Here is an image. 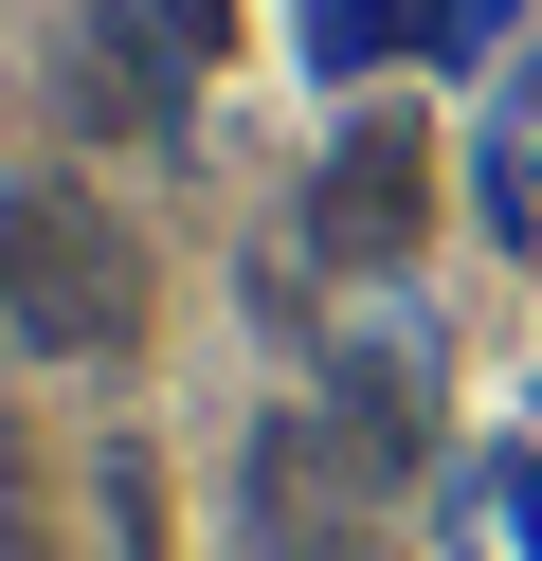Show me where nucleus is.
I'll return each instance as SVG.
<instances>
[{"mask_svg": "<svg viewBox=\"0 0 542 561\" xmlns=\"http://www.w3.org/2000/svg\"><path fill=\"white\" fill-rule=\"evenodd\" d=\"M0 344L19 363H127L145 344V236L72 163H19L0 182Z\"/></svg>", "mask_w": 542, "mask_h": 561, "instance_id": "obj_1", "label": "nucleus"}, {"mask_svg": "<svg viewBox=\"0 0 542 561\" xmlns=\"http://www.w3.org/2000/svg\"><path fill=\"white\" fill-rule=\"evenodd\" d=\"M199 55H217V0H91V37H72V127H108V146H181Z\"/></svg>", "mask_w": 542, "mask_h": 561, "instance_id": "obj_2", "label": "nucleus"}, {"mask_svg": "<svg viewBox=\"0 0 542 561\" xmlns=\"http://www.w3.org/2000/svg\"><path fill=\"white\" fill-rule=\"evenodd\" d=\"M416 218H434V127H416V110H361L344 146L308 163V254H325V272H397Z\"/></svg>", "mask_w": 542, "mask_h": 561, "instance_id": "obj_3", "label": "nucleus"}, {"mask_svg": "<svg viewBox=\"0 0 542 561\" xmlns=\"http://www.w3.org/2000/svg\"><path fill=\"white\" fill-rule=\"evenodd\" d=\"M325 435H344V471H361V489L434 471V399L397 380V344H325Z\"/></svg>", "mask_w": 542, "mask_h": 561, "instance_id": "obj_4", "label": "nucleus"}, {"mask_svg": "<svg viewBox=\"0 0 542 561\" xmlns=\"http://www.w3.org/2000/svg\"><path fill=\"white\" fill-rule=\"evenodd\" d=\"M397 37H416L434 73H470L488 37H524V0H397Z\"/></svg>", "mask_w": 542, "mask_h": 561, "instance_id": "obj_5", "label": "nucleus"}, {"mask_svg": "<svg viewBox=\"0 0 542 561\" xmlns=\"http://www.w3.org/2000/svg\"><path fill=\"white\" fill-rule=\"evenodd\" d=\"M380 37H397V0H308V73H361Z\"/></svg>", "mask_w": 542, "mask_h": 561, "instance_id": "obj_6", "label": "nucleus"}, {"mask_svg": "<svg viewBox=\"0 0 542 561\" xmlns=\"http://www.w3.org/2000/svg\"><path fill=\"white\" fill-rule=\"evenodd\" d=\"M0 561H36V453H19V416H0Z\"/></svg>", "mask_w": 542, "mask_h": 561, "instance_id": "obj_7", "label": "nucleus"}]
</instances>
